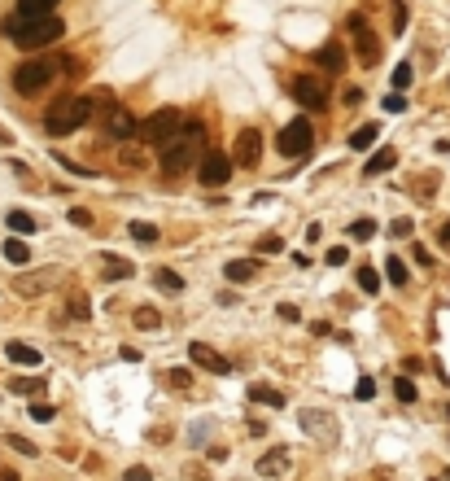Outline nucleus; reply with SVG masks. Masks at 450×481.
<instances>
[{
    "mask_svg": "<svg viewBox=\"0 0 450 481\" xmlns=\"http://www.w3.org/2000/svg\"><path fill=\"white\" fill-rule=\"evenodd\" d=\"M202 158H206V128H202V123H184V132L162 145V171L166 175L202 166Z\"/></svg>",
    "mask_w": 450,
    "mask_h": 481,
    "instance_id": "nucleus-1",
    "label": "nucleus"
},
{
    "mask_svg": "<svg viewBox=\"0 0 450 481\" xmlns=\"http://www.w3.org/2000/svg\"><path fill=\"white\" fill-rule=\"evenodd\" d=\"M83 123H92V101L88 96H57L53 106L44 110V132L48 136H70V132H79Z\"/></svg>",
    "mask_w": 450,
    "mask_h": 481,
    "instance_id": "nucleus-2",
    "label": "nucleus"
},
{
    "mask_svg": "<svg viewBox=\"0 0 450 481\" xmlns=\"http://www.w3.org/2000/svg\"><path fill=\"white\" fill-rule=\"evenodd\" d=\"M9 40L18 44V48H48V44H57L62 40V18H18V22H9Z\"/></svg>",
    "mask_w": 450,
    "mask_h": 481,
    "instance_id": "nucleus-3",
    "label": "nucleus"
},
{
    "mask_svg": "<svg viewBox=\"0 0 450 481\" xmlns=\"http://www.w3.org/2000/svg\"><path fill=\"white\" fill-rule=\"evenodd\" d=\"M184 132V118H180V110L175 106H162V110H154L144 123H140V140L144 145H166V140H175Z\"/></svg>",
    "mask_w": 450,
    "mask_h": 481,
    "instance_id": "nucleus-4",
    "label": "nucleus"
},
{
    "mask_svg": "<svg viewBox=\"0 0 450 481\" xmlns=\"http://www.w3.org/2000/svg\"><path fill=\"white\" fill-rule=\"evenodd\" d=\"M57 62H62V57H57ZM57 62H48V57H40V62H22V66L13 70V88H18L22 96L44 92L48 84L57 79Z\"/></svg>",
    "mask_w": 450,
    "mask_h": 481,
    "instance_id": "nucleus-5",
    "label": "nucleus"
},
{
    "mask_svg": "<svg viewBox=\"0 0 450 481\" xmlns=\"http://www.w3.org/2000/svg\"><path fill=\"white\" fill-rule=\"evenodd\" d=\"M311 145H315L311 118H293V123H284V128H280V136H276L280 158H302V154H311Z\"/></svg>",
    "mask_w": 450,
    "mask_h": 481,
    "instance_id": "nucleus-6",
    "label": "nucleus"
},
{
    "mask_svg": "<svg viewBox=\"0 0 450 481\" xmlns=\"http://www.w3.org/2000/svg\"><path fill=\"white\" fill-rule=\"evenodd\" d=\"M345 27H350V35H354L359 66H376V62H381V40H376V31L367 27V18H363V13H350Z\"/></svg>",
    "mask_w": 450,
    "mask_h": 481,
    "instance_id": "nucleus-7",
    "label": "nucleus"
},
{
    "mask_svg": "<svg viewBox=\"0 0 450 481\" xmlns=\"http://www.w3.org/2000/svg\"><path fill=\"white\" fill-rule=\"evenodd\" d=\"M232 158L228 154H219V149H214V154H206L202 158V166H197V180H202L206 188H223V184H228L232 180Z\"/></svg>",
    "mask_w": 450,
    "mask_h": 481,
    "instance_id": "nucleus-8",
    "label": "nucleus"
},
{
    "mask_svg": "<svg viewBox=\"0 0 450 481\" xmlns=\"http://www.w3.org/2000/svg\"><path fill=\"white\" fill-rule=\"evenodd\" d=\"M289 92H293L297 106H306V110H323V106H328V88H323L315 74H297V79L289 84Z\"/></svg>",
    "mask_w": 450,
    "mask_h": 481,
    "instance_id": "nucleus-9",
    "label": "nucleus"
},
{
    "mask_svg": "<svg viewBox=\"0 0 450 481\" xmlns=\"http://www.w3.org/2000/svg\"><path fill=\"white\" fill-rule=\"evenodd\" d=\"M101 123H105V132H110L114 140H132V136H140V118H136V114H127L122 106H114Z\"/></svg>",
    "mask_w": 450,
    "mask_h": 481,
    "instance_id": "nucleus-10",
    "label": "nucleus"
},
{
    "mask_svg": "<svg viewBox=\"0 0 450 481\" xmlns=\"http://www.w3.org/2000/svg\"><path fill=\"white\" fill-rule=\"evenodd\" d=\"M258 158H262V136H258L254 128H245V132L236 136V154H232V162H236V166H258Z\"/></svg>",
    "mask_w": 450,
    "mask_h": 481,
    "instance_id": "nucleus-11",
    "label": "nucleus"
},
{
    "mask_svg": "<svg viewBox=\"0 0 450 481\" xmlns=\"http://www.w3.org/2000/svg\"><path fill=\"white\" fill-rule=\"evenodd\" d=\"M188 354H192V363H197V368H206V372H214V376H228V372H232V363L223 359L219 350H210L206 341H192Z\"/></svg>",
    "mask_w": 450,
    "mask_h": 481,
    "instance_id": "nucleus-12",
    "label": "nucleus"
},
{
    "mask_svg": "<svg viewBox=\"0 0 450 481\" xmlns=\"http://www.w3.org/2000/svg\"><path fill=\"white\" fill-rule=\"evenodd\" d=\"M315 62H319V70L341 74V70H345V48H341V44H323L319 53H315Z\"/></svg>",
    "mask_w": 450,
    "mask_h": 481,
    "instance_id": "nucleus-13",
    "label": "nucleus"
},
{
    "mask_svg": "<svg viewBox=\"0 0 450 481\" xmlns=\"http://www.w3.org/2000/svg\"><path fill=\"white\" fill-rule=\"evenodd\" d=\"M5 354H9V363L40 368V350H35V346H27V341H9V346H5Z\"/></svg>",
    "mask_w": 450,
    "mask_h": 481,
    "instance_id": "nucleus-14",
    "label": "nucleus"
},
{
    "mask_svg": "<svg viewBox=\"0 0 450 481\" xmlns=\"http://www.w3.org/2000/svg\"><path fill=\"white\" fill-rule=\"evenodd\" d=\"M284 468H289V451H284V446H271L262 460H258V472H262V477H276V472H284Z\"/></svg>",
    "mask_w": 450,
    "mask_h": 481,
    "instance_id": "nucleus-15",
    "label": "nucleus"
},
{
    "mask_svg": "<svg viewBox=\"0 0 450 481\" xmlns=\"http://www.w3.org/2000/svg\"><path fill=\"white\" fill-rule=\"evenodd\" d=\"M62 0H18V13L22 18H53V9Z\"/></svg>",
    "mask_w": 450,
    "mask_h": 481,
    "instance_id": "nucleus-16",
    "label": "nucleus"
},
{
    "mask_svg": "<svg viewBox=\"0 0 450 481\" xmlns=\"http://www.w3.org/2000/svg\"><path fill=\"white\" fill-rule=\"evenodd\" d=\"M254 271H258L254 259H232V263H228V281H232V285H245V281H254Z\"/></svg>",
    "mask_w": 450,
    "mask_h": 481,
    "instance_id": "nucleus-17",
    "label": "nucleus"
},
{
    "mask_svg": "<svg viewBox=\"0 0 450 481\" xmlns=\"http://www.w3.org/2000/svg\"><path fill=\"white\" fill-rule=\"evenodd\" d=\"M393 162H398V154H393V149H376V154H371V162L363 166V175H385Z\"/></svg>",
    "mask_w": 450,
    "mask_h": 481,
    "instance_id": "nucleus-18",
    "label": "nucleus"
},
{
    "mask_svg": "<svg viewBox=\"0 0 450 481\" xmlns=\"http://www.w3.org/2000/svg\"><path fill=\"white\" fill-rule=\"evenodd\" d=\"M376 123H363V128L359 132H350V149H359V154H363V149H371V145H376Z\"/></svg>",
    "mask_w": 450,
    "mask_h": 481,
    "instance_id": "nucleus-19",
    "label": "nucleus"
},
{
    "mask_svg": "<svg viewBox=\"0 0 450 481\" xmlns=\"http://www.w3.org/2000/svg\"><path fill=\"white\" fill-rule=\"evenodd\" d=\"M5 259H9L13 267H27V263H31V245H27V241H5Z\"/></svg>",
    "mask_w": 450,
    "mask_h": 481,
    "instance_id": "nucleus-20",
    "label": "nucleus"
},
{
    "mask_svg": "<svg viewBox=\"0 0 450 481\" xmlns=\"http://www.w3.org/2000/svg\"><path fill=\"white\" fill-rule=\"evenodd\" d=\"M249 402H267V407H284V394H280V390H267V385H249Z\"/></svg>",
    "mask_w": 450,
    "mask_h": 481,
    "instance_id": "nucleus-21",
    "label": "nucleus"
},
{
    "mask_svg": "<svg viewBox=\"0 0 450 481\" xmlns=\"http://www.w3.org/2000/svg\"><path fill=\"white\" fill-rule=\"evenodd\" d=\"M132 271H136V267H132L127 259H118V254H110V259H105V281H127Z\"/></svg>",
    "mask_w": 450,
    "mask_h": 481,
    "instance_id": "nucleus-22",
    "label": "nucleus"
},
{
    "mask_svg": "<svg viewBox=\"0 0 450 481\" xmlns=\"http://www.w3.org/2000/svg\"><path fill=\"white\" fill-rule=\"evenodd\" d=\"M350 237H354V241H371V237H376V219H354V223H350Z\"/></svg>",
    "mask_w": 450,
    "mask_h": 481,
    "instance_id": "nucleus-23",
    "label": "nucleus"
},
{
    "mask_svg": "<svg viewBox=\"0 0 450 481\" xmlns=\"http://www.w3.org/2000/svg\"><path fill=\"white\" fill-rule=\"evenodd\" d=\"M132 237H136L140 245H158V227H154V223H140V219H136V223H132Z\"/></svg>",
    "mask_w": 450,
    "mask_h": 481,
    "instance_id": "nucleus-24",
    "label": "nucleus"
},
{
    "mask_svg": "<svg viewBox=\"0 0 450 481\" xmlns=\"http://www.w3.org/2000/svg\"><path fill=\"white\" fill-rule=\"evenodd\" d=\"M359 289L363 293H376L381 289V271L376 267H359Z\"/></svg>",
    "mask_w": 450,
    "mask_h": 481,
    "instance_id": "nucleus-25",
    "label": "nucleus"
},
{
    "mask_svg": "<svg viewBox=\"0 0 450 481\" xmlns=\"http://www.w3.org/2000/svg\"><path fill=\"white\" fill-rule=\"evenodd\" d=\"M66 311H70L74 319H88V315H92V307H88L83 293H70V298H66Z\"/></svg>",
    "mask_w": 450,
    "mask_h": 481,
    "instance_id": "nucleus-26",
    "label": "nucleus"
},
{
    "mask_svg": "<svg viewBox=\"0 0 450 481\" xmlns=\"http://www.w3.org/2000/svg\"><path fill=\"white\" fill-rule=\"evenodd\" d=\"M154 281H158V289H166V293H180V289H184V281H180L175 271H166V267H158Z\"/></svg>",
    "mask_w": 450,
    "mask_h": 481,
    "instance_id": "nucleus-27",
    "label": "nucleus"
},
{
    "mask_svg": "<svg viewBox=\"0 0 450 481\" xmlns=\"http://www.w3.org/2000/svg\"><path fill=\"white\" fill-rule=\"evenodd\" d=\"M9 227L13 232H35V219L27 210H9Z\"/></svg>",
    "mask_w": 450,
    "mask_h": 481,
    "instance_id": "nucleus-28",
    "label": "nucleus"
},
{
    "mask_svg": "<svg viewBox=\"0 0 450 481\" xmlns=\"http://www.w3.org/2000/svg\"><path fill=\"white\" fill-rule=\"evenodd\" d=\"M385 271H389V281H393V285H407V263H403V259H389Z\"/></svg>",
    "mask_w": 450,
    "mask_h": 481,
    "instance_id": "nucleus-29",
    "label": "nucleus"
},
{
    "mask_svg": "<svg viewBox=\"0 0 450 481\" xmlns=\"http://www.w3.org/2000/svg\"><path fill=\"white\" fill-rule=\"evenodd\" d=\"M323 263H328V267H345V263H350V249H345V245H333L328 254H323Z\"/></svg>",
    "mask_w": 450,
    "mask_h": 481,
    "instance_id": "nucleus-30",
    "label": "nucleus"
},
{
    "mask_svg": "<svg viewBox=\"0 0 450 481\" xmlns=\"http://www.w3.org/2000/svg\"><path fill=\"white\" fill-rule=\"evenodd\" d=\"M13 390L18 394H35V390H44V376H22V381H13Z\"/></svg>",
    "mask_w": 450,
    "mask_h": 481,
    "instance_id": "nucleus-31",
    "label": "nucleus"
},
{
    "mask_svg": "<svg viewBox=\"0 0 450 481\" xmlns=\"http://www.w3.org/2000/svg\"><path fill=\"white\" fill-rule=\"evenodd\" d=\"M393 394L403 398V402H415V385L407 381V376H398V381H393Z\"/></svg>",
    "mask_w": 450,
    "mask_h": 481,
    "instance_id": "nucleus-32",
    "label": "nucleus"
},
{
    "mask_svg": "<svg viewBox=\"0 0 450 481\" xmlns=\"http://www.w3.org/2000/svg\"><path fill=\"white\" fill-rule=\"evenodd\" d=\"M57 416V407H48V402H31V420H40V424H48Z\"/></svg>",
    "mask_w": 450,
    "mask_h": 481,
    "instance_id": "nucleus-33",
    "label": "nucleus"
},
{
    "mask_svg": "<svg viewBox=\"0 0 450 481\" xmlns=\"http://www.w3.org/2000/svg\"><path fill=\"white\" fill-rule=\"evenodd\" d=\"M158 324H162V319H158V311H149V307H144V311H136V328H158Z\"/></svg>",
    "mask_w": 450,
    "mask_h": 481,
    "instance_id": "nucleus-34",
    "label": "nucleus"
},
{
    "mask_svg": "<svg viewBox=\"0 0 450 481\" xmlns=\"http://www.w3.org/2000/svg\"><path fill=\"white\" fill-rule=\"evenodd\" d=\"M407 84H411V66L403 62V66H398V70H393V88H398V92H403Z\"/></svg>",
    "mask_w": 450,
    "mask_h": 481,
    "instance_id": "nucleus-35",
    "label": "nucleus"
},
{
    "mask_svg": "<svg viewBox=\"0 0 450 481\" xmlns=\"http://www.w3.org/2000/svg\"><path fill=\"white\" fill-rule=\"evenodd\" d=\"M62 70L70 74V79H79V74H83V62H79V57H62Z\"/></svg>",
    "mask_w": 450,
    "mask_h": 481,
    "instance_id": "nucleus-36",
    "label": "nucleus"
},
{
    "mask_svg": "<svg viewBox=\"0 0 450 481\" xmlns=\"http://www.w3.org/2000/svg\"><path fill=\"white\" fill-rule=\"evenodd\" d=\"M393 22H398L393 31H407V5H403V0H393Z\"/></svg>",
    "mask_w": 450,
    "mask_h": 481,
    "instance_id": "nucleus-37",
    "label": "nucleus"
},
{
    "mask_svg": "<svg viewBox=\"0 0 450 481\" xmlns=\"http://www.w3.org/2000/svg\"><path fill=\"white\" fill-rule=\"evenodd\" d=\"M385 110H389V114H403V110H407V96H398V92L385 96Z\"/></svg>",
    "mask_w": 450,
    "mask_h": 481,
    "instance_id": "nucleus-38",
    "label": "nucleus"
},
{
    "mask_svg": "<svg viewBox=\"0 0 450 481\" xmlns=\"http://www.w3.org/2000/svg\"><path fill=\"white\" fill-rule=\"evenodd\" d=\"M9 446H13V451H22V455H35V451H40V446H31L27 438H18V434L9 438Z\"/></svg>",
    "mask_w": 450,
    "mask_h": 481,
    "instance_id": "nucleus-39",
    "label": "nucleus"
},
{
    "mask_svg": "<svg viewBox=\"0 0 450 481\" xmlns=\"http://www.w3.org/2000/svg\"><path fill=\"white\" fill-rule=\"evenodd\" d=\"M258 249H262V254H280V237H262Z\"/></svg>",
    "mask_w": 450,
    "mask_h": 481,
    "instance_id": "nucleus-40",
    "label": "nucleus"
},
{
    "mask_svg": "<svg viewBox=\"0 0 450 481\" xmlns=\"http://www.w3.org/2000/svg\"><path fill=\"white\" fill-rule=\"evenodd\" d=\"M70 223H79V227H88V223H92V215H88L83 206H74V210H70Z\"/></svg>",
    "mask_w": 450,
    "mask_h": 481,
    "instance_id": "nucleus-41",
    "label": "nucleus"
},
{
    "mask_svg": "<svg viewBox=\"0 0 450 481\" xmlns=\"http://www.w3.org/2000/svg\"><path fill=\"white\" fill-rule=\"evenodd\" d=\"M280 319H289V324H297V319H302V311H297V307H289V302H280Z\"/></svg>",
    "mask_w": 450,
    "mask_h": 481,
    "instance_id": "nucleus-42",
    "label": "nucleus"
},
{
    "mask_svg": "<svg viewBox=\"0 0 450 481\" xmlns=\"http://www.w3.org/2000/svg\"><path fill=\"white\" fill-rule=\"evenodd\" d=\"M389 232H393V237H411V219H393Z\"/></svg>",
    "mask_w": 450,
    "mask_h": 481,
    "instance_id": "nucleus-43",
    "label": "nucleus"
},
{
    "mask_svg": "<svg viewBox=\"0 0 450 481\" xmlns=\"http://www.w3.org/2000/svg\"><path fill=\"white\" fill-rule=\"evenodd\" d=\"M122 481H154V472H149V468H127V477H122Z\"/></svg>",
    "mask_w": 450,
    "mask_h": 481,
    "instance_id": "nucleus-44",
    "label": "nucleus"
},
{
    "mask_svg": "<svg viewBox=\"0 0 450 481\" xmlns=\"http://www.w3.org/2000/svg\"><path fill=\"white\" fill-rule=\"evenodd\" d=\"M415 263H420V267H433V254H429L424 245H415Z\"/></svg>",
    "mask_w": 450,
    "mask_h": 481,
    "instance_id": "nucleus-45",
    "label": "nucleus"
},
{
    "mask_svg": "<svg viewBox=\"0 0 450 481\" xmlns=\"http://www.w3.org/2000/svg\"><path fill=\"white\" fill-rule=\"evenodd\" d=\"M437 241H442V249L450 254V223H442V227H437Z\"/></svg>",
    "mask_w": 450,
    "mask_h": 481,
    "instance_id": "nucleus-46",
    "label": "nucleus"
},
{
    "mask_svg": "<svg viewBox=\"0 0 450 481\" xmlns=\"http://www.w3.org/2000/svg\"><path fill=\"white\" fill-rule=\"evenodd\" d=\"M354 394H359V398H371V394H376V385H371L367 376H363V381H359V390H354Z\"/></svg>",
    "mask_w": 450,
    "mask_h": 481,
    "instance_id": "nucleus-47",
    "label": "nucleus"
},
{
    "mask_svg": "<svg viewBox=\"0 0 450 481\" xmlns=\"http://www.w3.org/2000/svg\"><path fill=\"white\" fill-rule=\"evenodd\" d=\"M311 333H315V337H328V333H333V324H323V319H315V324H311Z\"/></svg>",
    "mask_w": 450,
    "mask_h": 481,
    "instance_id": "nucleus-48",
    "label": "nucleus"
},
{
    "mask_svg": "<svg viewBox=\"0 0 450 481\" xmlns=\"http://www.w3.org/2000/svg\"><path fill=\"white\" fill-rule=\"evenodd\" d=\"M0 481H18V472H5V477H0Z\"/></svg>",
    "mask_w": 450,
    "mask_h": 481,
    "instance_id": "nucleus-49",
    "label": "nucleus"
},
{
    "mask_svg": "<svg viewBox=\"0 0 450 481\" xmlns=\"http://www.w3.org/2000/svg\"><path fill=\"white\" fill-rule=\"evenodd\" d=\"M433 481H450V472H442V477H433Z\"/></svg>",
    "mask_w": 450,
    "mask_h": 481,
    "instance_id": "nucleus-50",
    "label": "nucleus"
}]
</instances>
